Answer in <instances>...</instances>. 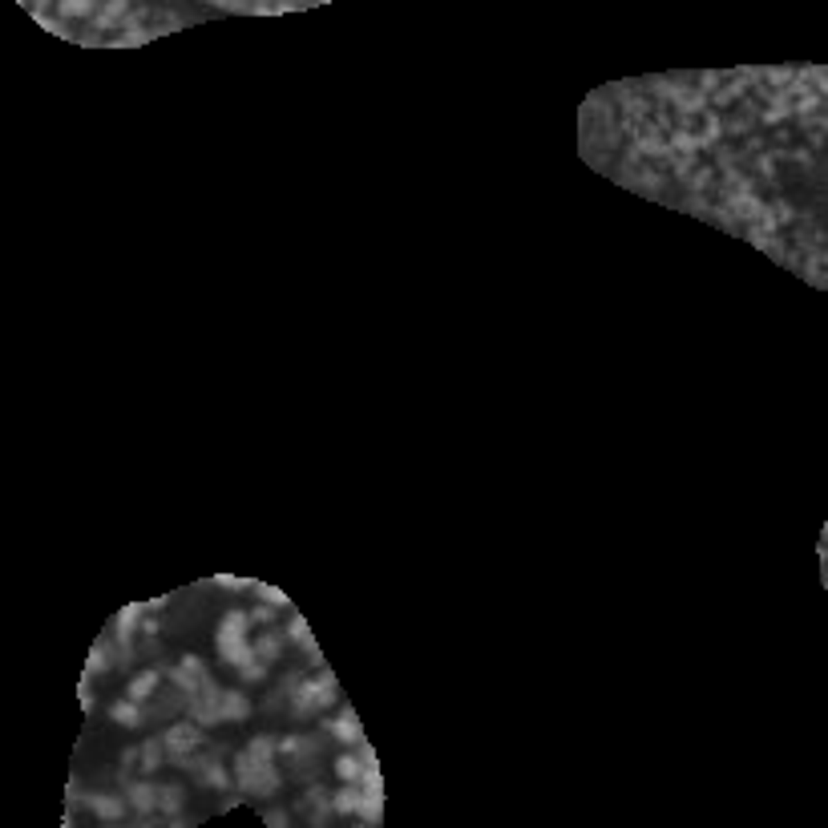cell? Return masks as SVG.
Returning <instances> with one entry per match:
<instances>
[{
	"label": "cell",
	"mask_w": 828,
	"mask_h": 828,
	"mask_svg": "<svg viewBox=\"0 0 828 828\" xmlns=\"http://www.w3.org/2000/svg\"><path fill=\"white\" fill-rule=\"evenodd\" d=\"M271 752H275V743H271V739H255V743L238 756L235 780H238L243 792H251V796H271V792L279 788V776H275Z\"/></svg>",
	"instance_id": "cell-1"
},
{
	"label": "cell",
	"mask_w": 828,
	"mask_h": 828,
	"mask_svg": "<svg viewBox=\"0 0 828 828\" xmlns=\"http://www.w3.org/2000/svg\"><path fill=\"white\" fill-rule=\"evenodd\" d=\"M243 631H247V615H243V610H231L227 622H222V631H218V655L238 662V671H243L247 679H259L263 667L255 662V655L247 651V635H243Z\"/></svg>",
	"instance_id": "cell-2"
},
{
	"label": "cell",
	"mask_w": 828,
	"mask_h": 828,
	"mask_svg": "<svg viewBox=\"0 0 828 828\" xmlns=\"http://www.w3.org/2000/svg\"><path fill=\"white\" fill-rule=\"evenodd\" d=\"M331 695H335V683H331L328 675H324L319 683H308L303 691H299V711L324 707V703H331Z\"/></svg>",
	"instance_id": "cell-3"
},
{
	"label": "cell",
	"mask_w": 828,
	"mask_h": 828,
	"mask_svg": "<svg viewBox=\"0 0 828 828\" xmlns=\"http://www.w3.org/2000/svg\"><path fill=\"white\" fill-rule=\"evenodd\" d=\"M198 739H202V735L194 732V728H174V732H166V748H170L178 759H186V752L198 743Z\"/></svg>",
	"instance_id": "cell-4"
},
{
	"label": "cell",
	"mask_w": 828,
	"mask_h": 828,
	"mask_svg": "<svg viewBox=\"0 0 828 828\" xmlns=\"http://www.w3.org/2000/svg\"><path fill=\"white\" fill-rule=\"evenodd\" d=\"M174 679L186 687V691H194V687H202V679H206V671H202V662L198 659H186L178 671H174Z\"/></svg>",
	"instance_id": "cell-5"
},
{
	"label": "cell",
	"mask_w": 828,
	"mask_h": 828,
	"mask_svg": "<svg viewBox=\"0 0 828 828\" xmlns=\"http://www.w3.org/2000/svg\"><path fill=\"white\" fill-rule=\"evenodd\" d=\"M130 804L138 808V812H150V808L158 804V792H154L150 784H134V788H130Z\"/></svg>",
	"instance_id": "cell-6"
},
{
	"label": "cell",
	"mask_w": 828,
	"mask_h": 828,
	"mask_svg": "<svg viewBox=\"0 0 828 828\" xmlns=\"http://www.w3.org/2000/svg\"><path fill=\"white\" fill-rule=\"evenodd\" d=\"M154 687H158V675H154V671H142V675H138V679L130 683V699H134V703H142V699L150 695V691H154Z\"/></svg>",
	"instance_id": "cell-7"
},
{
	"label": "cell",
	"mask_w": 828,
	"mask_h": 828,
	"mask_svg": "<svg viewBox=\"0 0 828 828\" xmlns=\"http://www.w3.org/2000/svg\"><path fill=\"white\" fill-rule=\"evenodd\" d=\"M85 800H89V808L101 812V816H121V808H125L121 800H109V796H85Z\"/></svg>",
	"instance_id": "cell-8"
},
{
	"label": "cell",
	"mask_w": 828,
	"mask_h": 828,
	"mask_svg": "<svg viewBox=\"0 0 828 828\" xmlns=\"http://www.w3.org/2000/svg\"><path fill=\"white\" fill-rule=\"evenodd\" d=\"M114 719L118 723H138V703L130 699V703H114Z\"/></svg>",
	"instance_id": "cell-9"
},
{
	"label": "cell",
	"mask_w": 828,
	"mask_h": 828,
	"mask_svg": "<svg viewBox=\"0 0 828 828\" xmlns=\"http://www.w3.org/2000/svg\"><path fill=\"white\" fill-rule=\"evenodd\" d=\"M142 759H146V764H142L146 772H154V768L162 764V743H146V748H142Z\"/></svg>",
	"instance_id": "cell-10"
},
{
	"label": "cell",
	"mask_w": 828,
	"mask_h": 828,
	"mask_svg": "<svg viewBox=\"0 0 828 828\" xmlns=\"http://www.w3.org/2000/svg\"><path fill=\"white\" fill-rule=\"evenodd\" d=\"M335 772H340V776H344V780H355V776H360V772H364V768H360V759L344 756V759H340V764H335Z\"/></svg>",
	"instance_id": "cell-11"
},
{
	"label": "cell",
	"mask_w": 828,
	"mask_h": 828,
	"mask_svg": "<svg viewBox=\"0 0 828 828\" xmlns=\"http://www.w3.org/2000/svg\"><path fill=\"white\" fill-rule=\"evenodd\" d=\"M335 808H340V812H352V808H360V796H355V792H340V796H335Z\"/></svg>",
	"instance_id": "cell-12"
},
{
	"label": "cell",
	"mask_w": 828,
	"mask_h": 828,
	"mask_svg": "<svg viewBox=\"0 0 828 828\" xmlns=\"http://www.w3.org/2000/svg\"><path fill=\"white\" fill-rule=\"evenodd\" d=\"M331 732L340 735V739H355V723L352 719H340V723H331Z\"/></svg>",
	"instance_id": "cell-13"
}]
</instances>
